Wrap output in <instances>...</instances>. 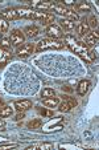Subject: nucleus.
<instances>
[{
  "label": "nucleus",
  "instance_id": "33",
  "mask_svg": "<svg viewBox=\"0 0 99 150\" xmlns=\"http://www.w3.org/2000/svg\"><path fill=\"white\" fill-rule=\"evenodd\" d=\"M4 105V100L1 98V97H0V108H1V106H3Z\"/></svg>",
  "mask_w": 99,
  "mask_h": 150
},
{
  "label": "nucleus",
  "instance_id": "18",
  "mask_svg": "<svg viewBox=\"0 0 99 150\" xmlns=\"http://www.w3.org/2000/svg\"><path fill=\"white\" fill-rule=\"evenodd\" d=\"M43 104L45 105V106H48V108H54V106H57V105L59 104V100L58 97H46V98H43Z\"/></svg>",
  "mask_w": 99,
  "mask_h": 150
},
{
  "label": "nucleus",
  "instance_id": "9",
  "mask_svg": "<svg viewBox=\"0 0 99 150\" xmlns=\"http://www.w3.org/2000/svg\"><path fill=\"white\" fill-rule=\"evenodd\" d=\"M90 32V28H89V24H87V20L86 19H82V21L77 25V33H78V36L81 37V39H83V37L86 36V35Z\"/></svg>",
  "mask_w": 99,
  "mask_h": 150
},
{
  "label": "nucleus",
  "instance_id": "35",
  "mask_svg": "<svg viewBox=\"0 0 99 150\" xmlns=\"http://www.w3.org/2000/svg\"><path fill=\"white\" fill-rule=\"evenodd\" d=\"M1 37H3V36H1V33H0V39H1Z\"/></svg>",
  "mask_w": 99,
  "mask_h": 150
},
{
  "label": "nucleus",
  "instance_id": "11",
  "mask_svg": "<svg viewBox=\"0 0 99 150\" xmlns=\"http://www.w3.org/2000/svg\"><path fill=\"white\" fill-rule=\"evenodd\" d=\"M1 16L7 20V21H11V20H17L19 19V15H17L16 9L15 8H6L1 11Z\"/></svg>",
  "mask_w": 99,
  "mask_h": 150
},
{
  "label": "nucleus",
  "instance_id": "1",
  "mask_svg": "<svg viewBox=\"0 0 99 150\" xmlns=\"http://www.w3.org/2000/svg\"><path fill=\"white\" fill-rule=\"evenodd\" d=\"M63 42H65V45L68 47L71 52H74L75 54H78V56L81 57L82 60H85L86 62H93V61H95L96 60L95 52L90 51L89 47L86 45L85 42L77 40L73 35L66 33L65 37H63Z\"/></svg>",
  "mask_w": 99,
  "mask_h": 150
},
{
  "label": "nucleus",
  "instance_id": "10",
  "mask_svg": "<svg viewBox=\"0 0 99 150\" xmlns=\"http://www.w3.org/2000/svg\"><path fill=\"white\" fill-rule=\"evenodd\" d=\"M23 33H24V36H25V39L26 37H28V39H33V37H36L37 35L40 33V28L37 25H34V24L26 25L25 28H24Z\"/></svg>",
  "mask_w": 99,
  "mask_h": 150
},
{
  "label": "nucleus",
  "instance_id": "23",
  "mask_svg": "<svg viewBox=\"0 0 99 150\" xmlns=\"http://www.w3.org/2000/svg\"><path fill=\"white\" fill-rule=\"evenodd\" d=\"M75 8H77V11H79V12H90L91 6L89 3H86V1H83V3L75 4Z\"/></svg>",
  "mask_w": 99,
  "mask_h": 150
},
{
  "label": "nucleus",
  "instance_id": "8",
  "mask_svg": "<svg viewBox=\"0 0 99 150\" xmlns=\"http://www.w3.org/2000/svg\"><path fill=\"white\" fill-rule=\"evenodd\" d=\"M85 42H86V45L90 48V47L93 45H96L99 41V35H98V31H93V32H89L87 35H86L85 37Z\"/></svg>",
  "mask_w": 99,
  "mask_h": 150
},
{
  "label": "nucleus",
  "instance_id": "7",
  "mask_svg": "<svg viewBox=\"0 0 99 150\" xmlns=\"http://www.w3.org/2000/svg\"><path fill=\"white\" fill-rule=\"evenodd\" d=\"M11 59H12L11 48H1V47H0V68L6 65Z\"/></svg>",
  "mask_w": 99,
  "mask_h": 150
},
{
  "label": "nucleus",
  "instance_id": "12",
  "mask_svg": "<svg viewBox=\"0 0 99 150\" xmlns=\"http://www.w3.org/2000/svg\"><path fill=\"white\" fill-rule=\"evenodd\" d=\"M90 86H91V82L89 81V80H82V81H79L78 86H77V93H78L79 96H85L89 92Z\"/></svg>",
  "mask_w": 99,
  "mask_h": 150
},
{
  "label": "nucleus",
  "instance_id": "14",
  "mask_svg": "<svg viewBox=\"0 0 99 150\" xmlns=\"http://www.w3.org/2000/svg\"><path fill=\"white\" fill-rule=\"evenodd\" d=\"M15 108L17 112H25L28 109L32 108V101L29 100H21V101H16L15 102Z\"/></svg>",
  "mask_w": 99,
  "mask_h": 150
},
{
  "label": "nucleus",
  "instance_id": "28",
  "mask_svg": "<svg viewBox=\"0 0 99 150\" xmlns=\"http://www.w3.org/2000/svg\"><path fill=\"white\" fill-rule=\"evenodd\" d=\"M9 37H7V36H3L1 39H0V47L1 48H9Z\"/></svg>",
  "mask_w": 99,
  "mask_h": 150
},
{
  "label": "nucleus",
  "instance_id": "29",
  "mask_svg": "<svg viewBox=\"0 0 99 150\" xmlns=\"http://www.w3.org/2000/svg\"><path fill=\"white\" fill-rule=\"evenodd\" d=\"M17 145L16 144H11V145H1L0 146V149H6V147H16Z\"/></svg>",
  "mask_w": 99,
  "mask_h": 150
},
{
  "label": "nucleus",
  "instance_id": "25",
  "mask_svg": "<svg viewBox=\"0 0 99 150\" xmlns=\"http://www.w3.org/2000/svg\"><path fill=\"white\" fill-rule=\"evenodd\" d=\"M29 149H46V150H50L53 149V145L52 144H40V145H33V146H31Z\"/></svg>",
  "mask_w": 99,
  "mask_h": 150
},
{
  "label": "nucleus",
  "instance_id": "21",
  "mask_svg": "<svg viewBox=\"0 0 99 150\" xmlns=\"http://www.w3.org/2000/svg\"><path fill=\"white\" fill-rule=\"evenodd\" d=\"M9 29V23L0 15V33H7Z\"/></svg>",
  "mask_w": 99,
  "mask_h": 150
},
{
  "label": "nucleus",
  "instance_id": "6",
  "mask_svg": "<svg viewBox=\"0 0 99 150\" xmlns=\"http://www.w3.org/2000/svg\"><path fill=\"white\" fill-rule=\"evenodd\" d=\"M45 35L48 36V39H61L63 36V31L57 24H50L46 27Z\"/></svg>",
  "mask_w": 99,
  "mask_h": 150
},
{
  "label": "nucleus",
  "instance_id": "2",
  "mask_svg": "<svg viewBox=\"0 0 99 150\" xmlns=\"http://www.w3.org/2000/svg\"><path fill=\"white\" fill-rule=\"evenodd\" d=\"M65 47V42L61 39H43L37 42L34 51L43 52L46 49H62Z\"/></svg>",
  "mask_w": 99,
  "mask_h": 150
},
{
  "label": "nucleus",
  "instance_id": "13",
  "mask_svg": "<svg viewBox=\"0 0 99 150\" xmlns=\"http://www.w3.org/2000/svg\"><path fill=\"white\" fill-rule=\"evenodd\" d=\"M52 7V3H49V1H33L32 3V9L34 8V11L37 12H45L48 11V9H50Z\"/></svg>",
  "mask_w": 99,
  "mask_h": 150
},
{
  "label": "nucleus",
  "instance_id": "4",
  "mask_svg": "<svg viewBox=\"0 0 99 150\" xmlns=\"http://www.w3.org/2000/svg\"><path fill=\"white\" fill-rule=\"evenodd\" d=\"M9 42H11V45L16 47V48L23 45L25 42V36H24L23 31L21 29H12L11 35H9Z\"/></svg>",
  "mask_w": 99,
  "mask_h": 150
},
{
  "label": "nucleus",
  "instance_id": "34",
  "mask_svg": "<svg viewBox=\"0 0 99 150\" xmlns=\"http://www.w3.org/2000/svg\"><path fill=\"white\" fill-rule=\"evenodd\" d=\"M3 126H4V121L0 118V127H3Z\"/></svg>",
  "mask_w": 99,
  "mask_h": 150
},
{
  "label": "nucleus",
  "instance_id": "27",
  "mask_svg": "<svg viewBox=\"0 0 99 150\" xmlns=\"http://www.w3.org/2000/svg\"><path fill=\"white\" fill-rule=\"evenodd\" d=\"M70 106H69V104L66 101H63L62 104H59V108H58V110L59 112H62V113H68V112H70Z\"/></svg>",
  "mask_w": 99,
  "mask_h": 150
},
{
  "label": "nucleus",
  "instance_id": "32",
  "mask_svg": "<svg viewBox=\"0 0 99 150\" xmlns=\"http://www.w3.org/2000/svg\"><path fill=\"white\" fill-rule=\"evenodd\" d=\"M62 91H66V92H71V88H69L68 85H65V86H62Z\"/></svg>",
  "mask_w": 99,
  "mask_h": 150
},
{
  "label": "nucleus",
  "instance_id": "5",
  "mask_svg": "<svg viewBox=\"0 0 99 150\" xmlns=\"http://www.w3.org/2000/svg\"><path fill=\"white\" fill-rule=\"evenodd\" d=\"M33 52H34V44H32V42H24L23 45H20L16 49V54L20 59H28Z\"/></svg>",
  "mask_w": 99,
  "mask_h": 150
},
{
  "label": "nucleus",
  "instance_id": "30",
  "mask_svg": "<svg viewBox=\"0 0 99 150\" xmlns=\"http://www.w3.org/2000/svg\"><path fill=\"white\" fill-rule=\"evenodd\" d=\"M21 118H24V112H20V113L16 116V118H15V120H16V121H19V120H21Z\"/></svg>",
  "mask_w": 99,
  "mask_h": 150
},
{
  "label": "nucleus",
  "instance_id": "17",
  "mask_svg": "<svg viewBox=\"0 0 99 150\" xmlns=\"http://www.w3.org/2000/svg\"><path fill=\"white\" fill-rule=\"evenodd\" d=\"M54 19H56V17H54L53 13H48V12H45V13H44V16L41 17L38 21L43 24V25H46V27H48V25H50V24H53Z\"/></svg>",
  "mask_w": 99,
  "mask_h": 150
},
{
  "label": "nucleus",
  "instance_id": "15",
  "mask_svg": "<svg viewBox=\"0 0 99 150\" xmlns=\"http://www.w3.org/2000/svg\"><path fill=\"white\" fill-rule=\"evenodd\" d=\"M59 25H61V29L63 28V31L66 32H70L75 28V23L73 20H69V19H61L59 20Z\"/></svg>",
  "mask_w": 99,
  "mask_h": 150
},
{
  "label": "nucleus",
  "instance_id": "31",
  "mask_svg": "<svg viewBox=\"0 0 99 150\" xmlns=\"http://www.w3.org/2000/svg\"><path fill=\"white\" fill-rule=\"evenodd\" d=\"M73 4H74L73 0H65L63 1V6H73Z\"/></svg>",
  "mask_w": 99,
  "mask_h": 150
},
{
  "label": "nucleus",
  "instance_id": "20",
  "mask_svg": "<svg viewBox=\"0 0 99 150\" xmlns=\"http://www.w3.org/2000/svg\"><path fill=\"white\" fill-rule=\"evenodd\" d=\"M26 126H28L29 129H33V130H37V129H41V126H43V121H41L40 118L32 120V121H29L28 124H26Z\"/></svg>",
  "mask_w": 99,
  "mask_h": 150
},
{
  "label": "nucleus",
  "instance_id": "24",
  "mask_svg": "<svg viewBox=\"0 0 99 150\" xmlns=\"http://www.w3.org/2000/svg\"><path fill=\"white\" fill-rule=\"evenodd\" d=\"M41 96H43L44 98H46V97H54L56 96V92H54V89H52V88H45L43 91V93H41Z\"/></svg>",
  "mask_w": 99,
  "mask_h": 150
},
{
  "label": "nucleus",
  "instance_id": "22",
  "mask_svg": "<svg viewBox=\"0 0 99 150\" xmlns=\"http://www.w3.org/2000/svg\"><path fill=\"white\" fill-rule=\"evenodd\" d=\"M87 20V24H89V28H93L96 31V28H98V17L95 16V15H91Z\"/></svg>",
  "mask_w": 99,
  "mask_h": 150
},
{
  "label": "nucleus",
  "instance_id": "16",
  "mask_svg": "<svg viewBox=\"0 0 99 150\" xmlns=\"http://www.w3.org/2000/svg\"><path fill=\"white\" fill-rule=\"evenodd\" d=\"M50 8L53 9L54 12H57L58 15H62V16H65V17H66V15H68V12H69V8H66L62 3H54V4H52Z\"/></svg>",
  "mask_w": 99,
  "mask_h": 150
},
{
  "label": "nucleus",
  "instance_id": "3",
  "mask_svg": "<svg viewBox=\"0 0 99 150\" xmlns=\"http://www.w3.org/2000/svg\"><path fill=\"white\" fill-rule=\"evenodd\" d=\"M19 15V17H23V19H31V20H40L44 16L45 12H37L32 8H26V7H19V8H15Z\"/></svg>",
  "mask_w": 99,
  "mask_h": 150
},
{
  "label": "nucleus",
  "instance_id": "26",
  "mask_svg": "<svg viewBox=\"0 0 99 150\" xmlns=\"http://www.w3.org/2000/svg\"><path fill=\"white\" fill-rule=\"evenodd\" d=\"M62 97H65V101L69 104V106H70V108H75L77 104H78V102H77V100L74 98V97H69V96H62Z\"/></svg>",
  "mask_w": 99,
  "mask_h": 150
},
{
  "label": "nucleus",
  "instance_id": "19",
  "mask_svg": "<svg viewBox=\"0 0 99 150\" xmlns=\"http://www.w3.org/2000/svg\"><path fill=\"white\" fill-rule=\"evenodd\" d=\"M13 113V109L11 106H7V105H3L1 108H0V118H6V117H9L12 116Z\"/></svg>",
  "mask_w": 99,
  "mask_h": 150
}]
</instances>
